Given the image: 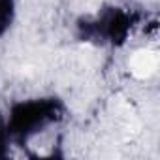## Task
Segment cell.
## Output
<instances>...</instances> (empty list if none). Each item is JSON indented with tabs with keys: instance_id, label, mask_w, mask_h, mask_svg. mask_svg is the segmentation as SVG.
I'll list each match as a JSON object with an SVG mask.
<instances>
[{
	"instance_id": "obj_4",
	"label": "cell",
	"mask_w": 160,
	"mask_h": 160,
	"mask_svg": "<svg viewBox=\"0 0 160 160\" xmlns=\"http://www.w3.org/2000/svg\"><path fill=\"white\" fill-rule=\"evenodd\" d=\"M12 138L8 132V124H6V115L0 111V158H6L10 154V147H12Z\"/></svg>"
},
{
	"instance_id": "obj_1",
	"label": "cell",
	"mask_w": 160,
	"mask_h": 160,
	"mask_svg": "<svg viewBox=\"0 0 160 160\" xmlns=\"http://www.w3.org/2000/svg\"><path fill=\"white\" fill-rule=\"evenodd\" d=\"M68 109L58 96H38L13 102L6 113V124L13 145H27L38 134L64 121Z\"/></svg>"
},
{
	"instance_id": "obj_2",
	"label": "cell",
	"mask_w": 160,
	"mask_h": 160,
	"mask_svg": "<svg viewBox=\"0 0 160 160\" xmlns=\"http://www.w3.org/2000/svg\"><path fill=\"white\" fill-rule=\"evenodd\" d=\"M139 21L141 15L134 10L121 6H104L94 15L77 19L75 34L81 42L87 43L121 47L128 42Z\"/></svg>"
},
{
	"instance_id": "obj_3",
	"label": "cell",
	"mask_w": 160,
	"mask_h": 160,
	"mask_svg": "<svg viewBox=\"0 0 160 160\" xmlns=\"http://www.w3.org/2000/svg\"><path fill=\"white\" fill-rule=\"evenodd\" d=\"M17 17V0H0V38H4Z\"/></svg>"
}]
</instances>
